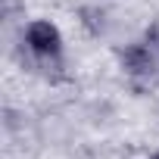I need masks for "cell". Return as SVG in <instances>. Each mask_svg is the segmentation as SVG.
I'll list each match as a JSON object with an SVG mask.
<instances>
[{"label": "cell", "instance_id": "1", "mask_svg": "<svg viewBox=\"0 0 159 159\" xmlns=\"http://www.w3.org/2000/svg\"><path fill=\"white\" fill-rule=\"evenodd\" d=\"M25 47L31 56L44 59V62H53L62 56V31L56 22L50 19H31L25 25Z\"/></svg>", "mask_w": 159, "mask_h": 159}, {"label": "cell", "instance_id": "2", "mask_svg": "<svg viewBox=\"0 0 159 159\" xmlns=\"http://www.w3.org/2000/svg\"><path fill=\"white\" fill-rule=\"evenodd\" d=\"M119 62H122V72L128 78H134V81H150V78L159 72V56H156V50L147 41L128 44L119 53Z\"/></svg>", "mask_w": 159, "mask_h": 159}, {"label": "cell", "instance_id": "3", "mask_svg": "<svg viewBox=\"0 0 159 159\" xmlns=\"http://www.w3.org/2000/svg\"><path fill=\"white\" fill-rule=\"evenodd\" d=\"M143 41L156 50V56H159V19H153L150 25H147V31H143Z\"/></svg>", "mask_w": 159, "mask_h": 159}, {"label": "cell", "instance_id": "4", "mask_svg": "<svg viewBox=\"0 0 159 159\" xmlns=\"http://www.w3.org/2000/svg\"><path fill=\"white\" fill-rule=\"evenodd\" d=\"M150 159H159V150H156V153H153V156H150Z\"/></svg>", "mask_w": 159, "mask_h": 159}]
</instances>
